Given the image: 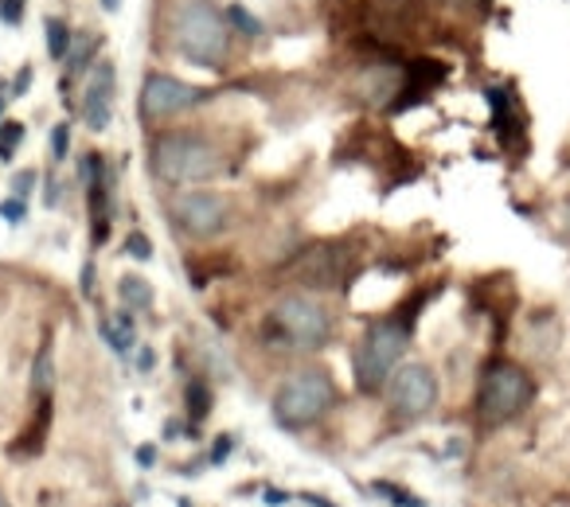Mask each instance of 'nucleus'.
Listing matches in <instances>:
<instances>
[{
    "instance_id": "obj_1",
    "label": "nucleus",
    "mask_w": 570,
    "mask_h": 507,
    "mask_svg": "<svg viewBox=\"0 0 570 507\" xmlns=\"http://www.w3.org/2000/svg\"><path fill=\"white\" fill-rule=\"evenodd\" d=\"M149 168L157 180L191 188L223 172V152L199 133H160L149 145Z\"/></svg>"
},
{
    "instance_id": "obj_2",
    "label": "nucleus",
    "mask_w": 570,
    "mask_h": 507,
    "mask_svg": "<svg viewBox=\"0 0 570 507\" xmlns=\"http://www.w3.org/2000/svg\"><path fill=\"white\" fill-rule=\"evenodd\" d=\"M230 28L227 17L207 4V0H184L173 17V43L188 63L204 67V71H223L230 56Z\"/></svg>"
},
{
    "instance_id": "obj_3",
    "label": "nucleus",
    "mask_w": 570,
    "mask_h": 507,
    "mask_svg": "<svg viewBox=\"0 0 570 507\" xmlns=\"http://www.w3.org/2000/svg\"><path fill=\"white\" fill-rule=\"evenodd\" d=\"M336 402V382L321 367H305V371L289 375L282 387L274 390V418L285 429H305L321 421Z\"/></svg>"
},
{
    "instance_id": "obj_4",
    "label": "nucleus",
    "mask_w": 570,
    "mask_h": 507,
    "mask_svg": "<svg viewBox=\"0 0 570 507\" xmlns=\"http://www.w3.org/2000/svg\"><path fill=\"white\" fill-rule=\"evenodd\" d=\"M266 336L289 351H317L333 340V317L313 297H282L269 312Z\"/></svg>"
},
{
    "instance_id": "obj_5",
    "label": "nucleus",
    "mask_w": 570,
    "mask_h": 507,
    "mask_svg": "<svg viewBox=\"0 0 570 507\" xmlns=\"http://www.w3.org/2000/svg\"><path fill=\"white\" fill-rule=\"evenodd\" d=\"M411 340V325L406 320H380L364 332L356 348V382L364 395H380V387L391 379Z\"/></svg>"
},
{
    "instance_id": "obj_6",
    "label": "nucleus",
    "mask_w": 570,
    "mask_h": 507,
    "mask_svg": "<svg viewBox=\"0 0 570 507\" xmlns=\"http://www.w3.org/2000/svg\"><path fill=\"white\" fill-rule=\"evenodd\" d=\"M531 398H535V382H531V375L523 367L492 364L481 375V387H476V414L489 426H500V421L520 418L531 406Z\"/></svg>"
},
{
    "instance_id": "obj_7",
    "label": "nucleus",
    "mask_w": 570,
    "mask_h": 507,
    "mask_svg": "<svg viewBox=\"0 0 570 507\" xmlns=\"http://www.w3.org/2000/svg\"><path fill=\"white\" fill-rule=\"evenodd\" d=\"M387 398H391V410L399 414L403 421H419L434 410L438 402V379L426 364H403L391 371V387H387Z\"/></svg>"
},
{
    "instance_id": "obj_8",
    "label": "nucleus",
    "mask_w": 570,
    "mask_h": 507,
    "mask_svg": "<svg viewBox=\"0 0 570 507\" xmlns=\"http://www.w3.org/2000/svg\"><path fill=\"white\" fill-rule=\"evenodd\" d=\"M212 98L207 87H191V82L176 79V74H145L141 82V113L149 121H165L176 113L191 110V106H204Z\"/></svg>"
},
{
    "instance_id": "obj_9",
    "label": "nucleus",
    "mask_w": 570,
    "mask_h": 507,
    "mask_svg": "<svg viewBox=\"0 0 570 507\" xmlns=\"http://www.w3.org/2000/svg\"><path fill=\"white\" fill-rule=\"evenodd\" d=\"M173 222L188 238H215L230 222V207L215 191H184L173 199Z\"/></svg>"
},
{
    "instance_id": "obj_10",
    "label": "nucleus",
    "mask_w": 570,
    "mask_h": 507,
    "mask_svg": "<svg viewBox=\"0 0 570 507\" xmlns=\"http://www.w3.org/2000/svg\"><path fill=\"white\" fill-rule=\"evenodd\" d=\"M114 90H118V71H114L110 59L95 63V74L87 82V95H82V121L95 133H106L114 121Z\"/></svg>"
},
{
    "instance_id": "obj_11",
    "label": "nucleus",
    "mask_w": 570,
    "mask_h": 507,
    "mask_svg": "<svg viewBox=\"0 0 570 507\" xmlns=\"http://www.w3.org/2000/svg\"><path fill=\"white\" fill-rule=\"evenodd\" d=\"M98 48H102V36H95V32H79V36H75L71 48H67V56H63V63H67L63 79H79L87 67H95Z\"/></svg>"
},
{
    "instance_id": "obj_12",
    "label": "nucleus",
    "mask_w": 570,
    "mask_h": 507,
    "mask_svg": "<svg viewBox=\"0 0 570 507\" xmlns=\"http://www.w3.org/2000/svg\"><path fill=\"white\" fill-rule=\"evenodd\" d=\"M51 390H56V348H51V340H43L32 367V398L36 402H48Z\"/></svg>"
},
{
    "instance_id": "obj_13",
    "label": "nucleus",
    "mask_w": 570,
    "mask_h": 507,
    "mask_svg": "<svg viewBox=\"0 0 570 507\" xmlns=\"http://www.w3.org/2000/svg\"><path fill=\"white\" fill-rule=\"evenodd\" d=\"M445 79V63H434V59H422V63H414L411 67V79H406V102H419V95L422 90H430L434 82H442ZM403 102V106H406Z\"/></svg>"
},
{
    "instance_id": "obj_14",
    "label": "nucleus",
    "mask_w": 570,
    "mask_h": 507,
    "mask_svg": "<svg viewBox=\"0 0 570 507\" xmlns=\"http://www.w3.org/2000/svg\"><path fill=\"white\" fill-rule=\"evenodd\" d=\"M102 336L114 351L134 348V317H129V309H121L118 317H102Z\"/></svg>"
},
{
    "instance_id": "obj_15",
    "label": "nucleus",
    "mask_w": 570,
    "mask_h": 507,
    "mask_svg": "<svg viewBox=\"0 0 570 507\" xmlns=\"http://www.w3.org/2000/svg\"><path fill=\"white\" fill-rule=\"evenodd\" d=\"M118 297L126 309H153V286L145 278H137V274H126L118 281Z\"/></svg>"
},
{
    "instance_id": "obj_16",
    "label": "nucleus",
    "mask_w": 570,
    "mask_h": 507,
    "mask_svg": "<svg viewBox=\"0 0 570 507\" xmlns=\"http://www.w3.org/2000/svg\"><path fill=\"white\" fill-rule=\"evenodd\" d=\"M223 17H227L230 32L243 36V40H258V36H262V20L254 17V12H246V4H227V12H223Z\"/></svg>"
},
{
    "instance_id": "obj_17",
    "label": "nucleus",
    "mask_w": 570,
    "mask_h": 507,
    "mask_svg": "<svg viewBox=\"0 0 570 507\" xmlns=\"http://www.w3.org/2000/svg\"><path fill=\"white\" fill-rule=\"evenodd\" d=\"M43 32H48V56L51 59H59L63 63V56H67V48H71V28H67V20H59V17H48V24H43Z\"/></svg>"
},
{
    "instance_id": "obj_18",
    "label": "nucleus",
    "mask_w": 570,
    "mask_h": 507,
    "mask_svg": "<svg viewBox=\"0 0 570 507\" xmlns=\"http://www.w3.org/2000/svg\"><path fill=\"white\" fill-rule=\"evenodd\" d=\"M212 414V387L204 379H191L188 382V418L191 421H204Z\"/></svg>"
},
{
    "instance_id": "obj_19",
    "label": "nucleus",
    "mask_w": 570,
    "mask_h": 507,
    "mask_svg": "<svg viewBox=\"0 0 570 507\" xmlns=\"http://www.w3.org/2000/svg\"><path fill=\"white\" fill-rule=\"evenodd\" d=\"M20 145H24V126L20 121H0V160L4 165L17 157Z\"/></svg>"
},
{
    "instance_id": "obj_20",
    "label": "nucleus",
    "mask_w": 570,
    "mask_h": 507,
    "mask_svg": "<svg viewBox=\"0 0 570 507\" xmlns=\"http://www.w3.org/2000/svg\"><path fill=\"white\" fill-rule=\"evenodd\" d=\"M67 152H71V121H59V126L51 129V160L63 165Z\"/></svg>"
},
{
    "instance_id": "obj_21",
    "label": "nucleus",
    "mask_w": 570,
    "mask_h": 507,
    "mask_svg": "<svg viewBox=\"0 0 570 507\" xmlns=\"http://www.w3.org/2000/svg\"><path fill=\"white\" fill-rule=\"evenodd\" d=\"M0 24L9 28L24 24V0H0Z\"/></svg>"
},
{
    "instance_id": "obj_22",
    "label": "nucleus",
    "mask_w": 570,
    "mask_h": 507,
    "mask_svg": "<svg viewBox=\"0 0 570 507\" xmlns=\"http://www.w3.org/2000/svg\"><path fill=\"white\" fill-rule=\"evenodd\" d=\"M126 254H134L137 262H149V258H153V242L141 235V230H134V235L126 238Z\"/></svg>"
},
{
    "instance_id": "obj_23",
    "label": "nucleus",
    "mask_w": 570,
    "mask_h": 507,
    "mask_svg": "<svg viewBox=\"0 0 570 507\" xmlns=\"http://www.w3.org/2000/svg\"><path fill=\"white\" fill-rule=\"evenodd\" d=\"M36 180H40V176H36V168H24V172H17V176H12V196L28 199V196H32V188H36Z\"/></svg>"
},
{
    "instance_id": "obj_24",
    "label": "nucleus",
    "mask_w": 570,
    "mask_h": 507,
    "mask_svg": "<svg viewBox=\"0 0 570 507\" xmlns=\"http://www.w3.org/2000/svg\"><path fill=\"white\" fill-rule=\"evenodd\" d=\"M0 215H4V219H9V222H12V227H17V222H24V215H28L24 199H20V196L4 199V203H0Z\"/></svg>"
},
{
    "instance_id": "obj_25",
    "label": "nucleus",
    "mask_w": 570,
    "mask_h": 507,
    "mask_svg": "<svg viewBox=\"0 0 570 507\" xmlns=\"http://www.w3.org/2000/svg\"><path fill=\"white\" fill-rule=\"evenodd\" d=\"M375 491H387L391 499H395L399 507H422L414 496H406V491H399V488H391V484H375Z\"/></svg>"
},
{
    "instance_id": "obj_26",
    "label": "nucleus",
    "mask_w": 570,
    "mask_h": 507,
    "mask_svg": "<svg viewBox=\"0 0 570 507\" xmlns=\"http://www.w3.org/2000/svg\"><path fill=\"white\" fill-rule=\"evenodd\" d=\"M28 87H32V67H24V71L17 74V82H12V95H28Z\"/></svg>"
},
{
    "instance_id": "obj_27",
    "label": "nucleus",
    "mask_w": 570,
    "mask_h": 507,
    "mask_svg": "<svg viewBox=\"0 0 570 507\" xmlns=\"http://www.w3.org/2000/svg\"><path fill=\"white\" fill-rule=\"evenodd\" d=\"M82 294H95V262H87L82 266Z\"/></svg>"
},
{
    "instance_id": "obj_28",
    "label": "nucleus",
    "mask_w": 570,
    "mask_h": 507,
    "mask_svg": "<svg viewBox=\"0 0 570 507\" xmlns=\"http://www.w3.org/2000/svg\"><path fill=\"white\" fill-rule=\"evenodd\" d=\"M102 9H106V12H118V9H121V0H102Z\"/></svg>"
},
{
    "instance_id": "obj_29",
    "label": "nucleus",
    "mask_w": 570,
    "mask_h": 507,
    "mask_svg": "<svg viewBox=\"0 0 570 507\" xmlns=\"http://www.w3.org/2000/svg\"><path fill=\"white\" fill-rule=\"evenodd\" d=\"M4 106H9V98H4V90H0V121H4Z\"/></svg>"
},
{
    "instance_id": "obj_30",
    "label": "nucleus",
    "mask_w": 570,
    "mask_h": 507,
    "mask_svg": "<svg viewBox=\"0 0 570 507\" xmlns=\"http://www.w3.org/2000/svg\"><path fill=\"white\" fill-rule=\"evenodd\" d=\"M445 4H476V0H445Z\"/></svg>"
},
{
    "instance_id": "obj_31",
    "label": "nucleus",
    "mask_w": 570,
    "mask_h": 507,
    "mask_svg": "<svg viewBox=\"0 0 570 507\" xmlns=\"http://www.w3.org/2000/svg\"><path fill=\"white\" fill-rule=\"evenodd\" d=\"M0 507H12V504H9V499H4V496H0Z\"/></svg>"
},
{
    "instance_id": "obj_32",
    "label": "nucleus",
    "mask_w": 570,
    "mask_h": 507,
    "mask_svg": "<svg viewBox=\"0 0 570 507\" xmlns=\"http://www.w3.org/2000/svg\"><path fill=\"white\" fill-rule=\"evenodd\" d=\"M106 507H121V504H106Z\"/></svg>"
},
{
    "instance_id": "obj_33",
    "label": "nucleus",
    "mask_w": 570,
    "mask_h": 507,
    "mask_svg": "<svg viewBox=\"0 0 570 507\" xmlns=\"http://www.w3.org/2000/svg\"><path fill=\"white\" fill-rule=\"evenodd\" d=\"M567 219H570V215H567Z\"/></svg>"
}]
</instances>
